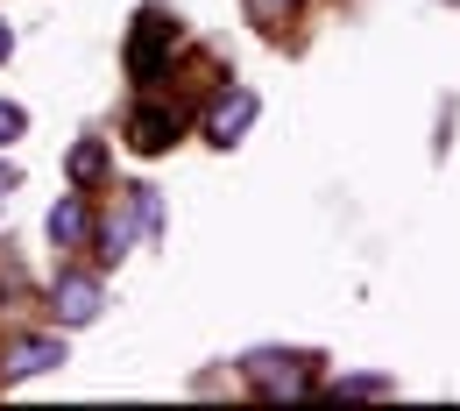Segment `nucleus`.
<instances>
[{
	"label": "nucleus",
	"instance_id": "7",
	"mask_svg": "<svg viewBox=\"0 0 460 411\" xmlns=\"http://www.w3.org/2000/svg\"><path fill=\"white\" fill-rule=\"evenodd\" d=\"M93 235H100V220H93V206H85V199H58V206H50V241H58L64 255L93 248Z\"/></svg>",
	"mask_w": 460,
	"mask_h": 411
},
{
	"label": "nucleus",
	"instance_id": "11",
	"mask_svg": "<svg viewBox=\"0 0 460 411\" xmlns=\"http://www.w3.org/2000/svg\"><path fill=\"white\" fill-rule=\"evenodd\" d=\"M248 7H255V14H262V22H277V14H290V7H297V0H248Z\"/></svg>",
	"mask_w": 460,
	"mask_h": 411
},
{
	"label": "nucleus",
	"instance_id": "10",
	"mask_svg": "<svg viewBox=\"0 0 460 411\" xmlns=\"http://www.w3.org/2000/svg\"><path fill=\"white\" fill-rule=\"evenodd\" d=\"M22 135H29V114H22L14 100H0V149H14Z\"/></svg>",
	"mask_w": 460,
	"mask_h": 411
},
{
	"label": "nucleus",
	"instance_id": "8",
	"mask_svg": "<svg viewBox=\"0 0 460 411\" xmlns=\"http://www.w3.org/2000/svg\"><path fill=\"white\" fill-rule=\"evenodd\" d=\"M64 171H71V184H93V177L107 171V142H78V149L64 156Z\"/></svg>",
	"mask_w": 460,
	"mask_h": 411
},
{
	"label": "nucleus",
	"instance_id": "9",
	"mask_svg": "<svg viewBox=\"0 0 460 411\" xmlns=\"http://www.w3.org/2000/svg\"><path fill=\"white\" fill-rule=\"evenodd\" d=\"M333 398H397V376H341Z\"/></svg>",
	"mask_w": 460,
	"mask_h": 411
},
{
	"label": "nucleus",
	"instance_id": "13",
	"mask_svg": "<svg viewBox=\"0 0 460 411\" xmlns=\"http://www.w3.org/2000/svg\"><path fill=\"white\" fill-rule=\"evenodd\" d=\"M14 184H22V177H14L7 164H0V206H7V192H14Z\"/></svg>",
	"mask_w": 460,
	"mask_h": 411
},
{
	"label": "nucleus",
	"instance_id": "4",
	"mask_svg": "<svg viewBox=\"0 0 460 411\" xmlns=\"http://www.w3.org/2000/svg\"><path fill=\"white\" fill-rule=\"evenodd\" d=\"M64 362V334H14L0 348V383H29V376H50Z\"/></svg>",
	"mask_w": 460,
	"mask_h": 411
},
{
	"label": "nucleus",
	"instance_id": "5",
	"mask_svg": "<svg viewBox=\"0 0 460 411\" xmlns=\"http://www.w3.org/2000/svg\"><path fill=\"white\" fill-rule=\"evenodd\" d=\"M120 135H128V149H135V156H164V149L184 142V114H177V107H156V100H142V107L128 114Z\"/></svg>",
	"mask_w": 460,
	"mask_h": 411
},
{
	"label": "nucleus",
	"instance_id": "2",
	"mask_svg": "<svg viewBox=\"0 0 460 411\" xmlns=\"http://www.w3.org/2000/svg\"><path fill=\"white\" fill-rule=\"evenodd\" d=\"M241 376L262 390V398H305L312 390V376H319V354H277V348H262V354H241Z\"/></svg>",
	"mask_w": 460,
	"mask_h": 411
},
{
	"label": "nucleus",
	"instance_id": "12",
	"mask_svg": "<svg viewBox=\"0 0 460 411\" xmlns=\"http://www.w3.org/2000/svg\"><path fill=\"white\" fill-rule=\"evenodd\" d=\"M14 58V29H7V22H0V64Z\"/></svg>",
	"mask_w": 460,
	"mask_h": 411
},
{
	"label": "nucleus",
	"instance_id": "6",
	"mask_svg": "<svg viewBox=\"0 0 460 411\" xmlns=\"http://www.w3.org/2000/svg\"><path fill=\"white\" fill-rule=\"evenodd\" d=\"M50 305H58V326H93L100 305H107V284L93 270H64L58 284H50Z\"/></svg>",
	"mask_w": 460,
	"mask_h": 411
},
{
	"label": "nucleus",
	"instance_id": "1",
	"mask_svg": "<svg viewBox=\"0 0 460 411\" xmlns=\"http://www.w3.org/2000/svg\"><path fill=\"white\" fill-rule=\"evenodd\" d=\"M177 43H184V22L164 14V7H142L135 29H128V78H135V85H156V78L171 71Z\"/></svg>",
	"mask_w": 460,
	"mask_h": 411
},
{
	"label": "nucleus",
	"instance_id": "3",
	"mask_svg": "<svg viewBox=\"0 0 460 411\" xmlns=\"http://www.w3.org/2000/svg\"><path fill=\"white\" fill-rule=\"evenodd\" d=\"M255 114H262V93H255V85H227V93L206 107V142H213V149H234V142L255 128Z\"/></svg>",
	"mask_w": 460,
	"mask_h": 411
}]
</instances>
